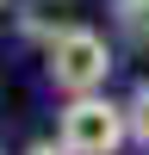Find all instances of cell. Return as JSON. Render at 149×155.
<instances>
[{"mask_svg":"<svg viewBox=\"0 0 149 155\" xmlns=\"http://www.w3.org/2000/svg\"><path fill=\"white\" fill-rule=\"evenodd\" d=\"M44 74L62 99L74 93H99L112 81V44L93 31V25H56L44 44Z\"/></svg>","mask_w":149,"mask_h":155,"instance_id":"6da1fadb","label":"cell"},{"mask_svg":"<svg viewBox=\"0 0 149 155\" xmlns=\"http://www.w3.org/2000/svg\"><path fill=\"white\" fill-rule=\"evenodd\" d=\"M56 137L68 143L74 155H118L124 137H131V118L124 106H112L106 93H74L56 118Z\"/></svg>","mask_w":149,"mask_h":155,"instance_id":"7a4b0ae2","label":"cell"},{"mask_svg":"<svg viewBox=\"0 0 149 155\" xmlns=\"http://www.w3.org/2000/svg\"><path fill=\"white\" fill-rule=\"evenodd\" d=\"M124 118H131V143H143V149H149V81H137V87H131Z\"/></svg>","mask_w":149,"mask_h":155,"instance_id":"3957f363","label":"cell"},{"mask_svg":"<svg viewBox=\"0 0 149 155\" xmlns=\"http://www.w3.org/2000/svg\"><path fill=\"white\" fill-rule=\"evenodd\" d=\"M112 12H118V25L137 44H149V0H112Z\"/></svg>","mask_w":149,"mask_h":155,"instance_id":"277c9868","label":"cell"},{"mask_svg":"<svg viewBox=\"0 0 149 155\" xmlns=\"http://www.w3.org/2000/svg\"><path fill=\"white\" fill-rule=\"evenodd\" d=\"M25 155H74V149L62 143V137H44V143H31V149H25Z\"/></svg>","mask_w":149,"mask_h":155,"instance_id":"5b68a950","label":"cell"},{"mask_svg":"<svg viewBox=\"0 0 149 155\" xmlns=\"http://www.w3.org/2000/svg\"><path fill=\"white\" fill-rule=\"evenodd\" d=\"M0 6H6V0H0Z\"/></svg>","mask_w":149,"mask_h":155,"instance_id":"8992f818","label":"cell"}]
</instances>
